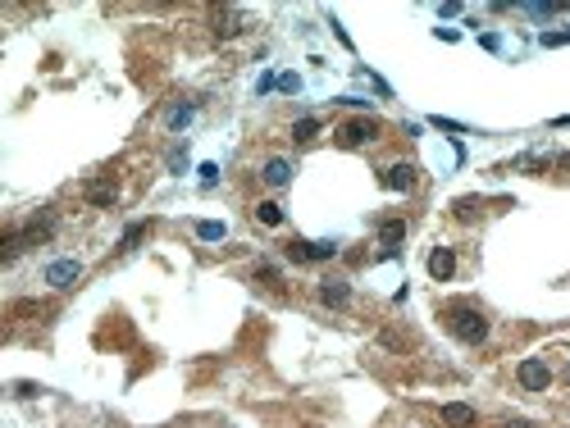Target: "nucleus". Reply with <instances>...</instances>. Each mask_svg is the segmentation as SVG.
Instances as JSON below:
<instances>
[{
	"label": "nucleus",
	"instance_id": "obj_1",
	"mask_svg": "<svg viewBox=\"0 0 570 428\" xmlns=\"http://www.w3.org/2000/svg\"><path fill=\"white\" fill-rule=\"evenodd\" d=\"M442 324H447V333L457 337V342H466V346H479L488 337V315L475 310V306H447L442 310Z\"/></svg>",
	"mask_w": 570,
	"mask_h": 428
},
{
	"label": "nucleus",
	"instance_id": "obj_2",
	"mask_svg": "<svg viewBox=\"0 0 570 428\" xmlns=\"http://www.w3.org/2000/svg\"><path fill=\"white\" fill-rule=\"evenodd\" d=\"M374 137H379V123L370 119V114H356V119H342L333 128V141L347 146V151H356V146H370Z\"/></svg>",
	"mask_w": 570,
	"mask_h": 428
},
{
	"label": "nucleus",
	"instance_id": "obj_3",
	"mask_svg": "<svg viewBox=\"0 0 570 428\" xmlns=\"http://www.w3.org/2000/svg\"><path fill=\"white\" fill-rule=\"evenodd\" d=\"M283 251H287V260H292V265H311V260H333V256H337V241H306V237H292Z\"/></svg>",
	"mask_w": 570,
	"mask_h": 428
},
{
	"label": "nucleus",
	"instance_id": "obj_4",
	"mask_svg": "<svg viewBox=\"0 0 570 428\" xmlns=\"http://www.w3.org/2000/svg\"><path fill=\"white\" fill-rule=\"evenodd\" d=\"M516 383L525 387V392H547V387H552V369H547V360H538V355L520 360V369H516Z\"/></svg>",
	"mask_w": 570,
	"mask_h": 428
},
{
	"label": "nucleus",
	"instance_id": "obj_5",
	"mask_svg": "<svg viewBox=\"0 0 570 428\" xmlns=\"http://www.w3.org/2000/svg\"><path fill=\"white\" fill-rule=\"evenodd\" d=\"M260 182H265V187H274V191H283L287 182H292V160H283V155L265 160V164H260Z\"/></svg>",
	"mask_w": 570,
	"mask_h": 428
},
{
	"label": "nucleus",
	"instance_id": "obj_6",
	"mask_svg": "<svg viewBox=\"0 0 570 428\" xmlns=\"http://www.w3.org/2000/svg\"><path fill=\"white\" fill-rule=\"evenodd\" d=\"M78 278H82L78 260H51V265H46V287H73Z\"/></svg>",
	"mask_w": 570,
	"mask_h": 428
},
{
	"label": "nucleus",
	"instance_id": "obj_7",
	"mask_svg": "<svg viewBox=\"0 0 570 428\" xmlns=\"http://www.w3.org/2000/svg\"><path fill=\"white\" fill-rule=\"evenodd\" d=\"M452 274H457V251H447V246H433V251H429V278L447 283Z\"/></svg>",
	"mask_w": 570,
	"mask_h": 428
},
{
	"label": "nucleus",
	"instance_id": "obj_8",
	"mask_svg": "<svg viewBox=\"0 0 570 428\" xmlns=\"http://www.w3.org/2000/svg\"><path fill=\"white\" fill-rule=\"evenodd\" d=\"M320 301L324 306H347V301H352V283H347V278H324L320 283Z\"/></svg>",
	"mask_w": 570,
	"mask_h": 428
},
{
	"label": "nucleus",
	"instance_id": "obj_9",
	"mask_svg": "<svg viewBox=\"0 0 570 428\" xmlns=\"http://www.w3.org/2000/svg\"><path fill=\"white\" fill-rule=\"evenodd\" d=\"M192 119H197V105H192V101H173L169 110H164V128H169V132H182Z\"/></svg>",
	"mask_w": 570,
	"mask_h": 428
},
{
	"label": "nucleus",
	"instance_id": "obj_10",
	"mask_svg": "<svg viewBox=\"0 0 570 428\" xmlns=\"http://www.w3.org/2000/svg\"><path fill=\"white\" fill-rule=\"evenodd\" d=\"M415 178H420V173H415V164H392V169L383 173V187H388V191H411Z\"/></svg>",
	"mask_w": 570,
	"mask_h": 428
},
{
	"label": "nucleus",
	"instance_id": "obj_11",
	"mask_svg": "<svg viewBox=\"0 0 570 428\" xmlns=\"http://www.w3.org/2000/svg\"><path fill=\"white\" fill-rule=\"evenodd\" d=\"M475 405H466V401H452V405H442V424L447 428H475Z\"/></svg>",
	"mask_w": 570,
	"mask_h": 428
},
{
	"label": "nucleus",
	"instance_id": "obj_12",
	"mask_svg": "<svg viewBox=\"0 0 570 428\" xmlns=\"http://www.w3.org/2000/svg\"><path fill=\"white\" fill-rule=\"evenodd\" d=\"M407 237V219H383L379 223V241H383V256H397V241Z\"/></svg>",
	"mask_w": 570,
	"mask_h": 428
},
{
	"label": "nucleus",
	"instance_id": "obj_13",
	"mask_svg": "<svg viewBox=\"0 0 570 428\" xmlns=\"http://www.w3.org/2000/svg\"><path fill=\"white\" fill-rule=\"evenodd\" d=\"M242 32V14L237 9H219L215 14V37H237Z\"/></svg>",
	"mask_w": 570,
	"mask_h": 428
},
{
	"label": "nucleus",
	"instance_id": "obj_14",
	"mask_svg": "<svg viewBox=\"0 0 570 428\" xmlns=\"http://www.w3.org/2000/svg\"><path fill=\"white\" fill-rule=\"evenodd\" d=\"M23 246H27V237L18 228H5V237H0V260H18L23 256Z\"/></svg>",
	"mask_w": 570,
	"mask_h": 428
},
{
	"label": "nucleus",
	"instance_id": "obj_15",
	"mask_svg": "<svg viewBox=\"0 0 570 428\" xmlns=\"http://www.w3.org/2000/svg\"><path fill=\"white\" fill-rule=\"evenodd\" d=\"M256 223H260V228H278V223H283V206H278V201H260V206H256Z\"/></svg>",
	"mask_w": 570,
	"mask_h": 428
},
{
	"label": "nucleus",
	"instance_id": "obj_16",
	"mask_svg": "<svg viewBox=\"0 0 570 428\" xmlns=\"http://www.w3.org/2000/svg\"><path fill=\"white\" fill-rule=\"evenodd\" d=\"M197 237H201V241H224V237H228V223H219V219H201V223H197Z\"/></svg>",
	"mask_w": 570,
	"mask_h": 428
},
{
	"label": "nucleus",
	"instance_id": "obj_17",
	"mask_svg": "<svg viewBox=\"0 0 570 428\" xmlns=\"http://www.w3.org/2000/svg\"><path fill=\"white\" fill-rule=\"evenodd\" d=\"M256 283L269 287V291H283V274H278L274 265H260V269H256Z\"/></svg>",
	"mask_w": 570,
	"mask_h": 428
},
{
	"label": "nucleus",
	"instance_id": "obj_18",
	"mask_svg": "<svg viewBox=\"0 0 570 428\" xmlns=\"http://www.w3.org/2000/svg\"><path fill=\"white\" fill-rule=\"evenodd\" d=\"M311 137H320V119H297L292 123V141H311Z\"/></svg>",
	"mask_w": 570,
	"mask_h": 428
},
{
	"label": "nucleus",
	"instance_id": "obj_19",
	"mask_svg": "<svg viewBox=\"0 0 570 428\" xmlns=\"http://www.w3.org/2000/svg\"><path fill=\"white\" fill-rule=\"evenodd\" d=\"M87 201H92V206H114V201H119V187H114V182H110V187H92Z\"/></svg>",
	"mask_w": 570,
	"mask_h": 428
},
{
	"label": "nucleus",
	"instance_id": "obj_20",
	"mask_svg": "<svg viewBox=\"0 0 570 428\" xmlns=\"http://www.w3.org/2000/svg\"><path fill=\"white\" fill-rule=\"evenodd\" d=\"M142 237H147V223H132V228H128V232L119 237V251H132V246H137Z\"/></svg>",
	"mask_w": 570,
	"mask_h": 428
},
{
	"label": "nucleus",
	"instance_id": "obj_21",
	"mask_svg": "<svg viewBox=\"0 0 570 428\" xmlns=\"http://www.w3.org/2000/svg\"><path fill=\"white\" fill-rule=\"evenodd\" d=\"M14 392L23 396V401H32V396H42V387H37V383H14Z\"/></svg>",
	"mask_w": 570,
	"mask_h": 428
},
{
	"label": "nucleus",
	"instance_id": "obj_22",
	"mask_svg": "<svg viewBox=\"0 0 570 428\" xmlns=\"http://www.w3.org/2000/svg\"><path fill=\"white\" fill-rule=\"evenodd\" d=\"M201 182H206V187H215V182H219V169H215V164H201Z\"/></svg>",
	"mask_w": 570,
	"mask_h": 428
},
{
	"label": "nucleus",
	"instance_id": "obj_23",
	"mask_svg": "<svg viewBox=\"0 0 570 428\" xmlns=\"http://www.w3.org/2000/svg\"><path fill=\"white\" fill-rule=\"evenodd\" d=\"M562 42H570V27L566 32H543V46H562Z\"/></svg>",
	"mask_w": 570,
	"mask_h": 428
},
{
	"label": "nucleus",
	"instance_id": "obj_24",
	"mask_svg": "<svg viewBox=\"0 0 570 428\" xmlns=\"http://www.w3.org/2000/svg\"><path fill=\"white\" fill-rule=\"evenodd\" d=\"M278 87H283V92H297V87H302V77H297V73H283V77H278Z\"/></svg>",
	"mask_w": 570,
	"mask_h": 428
},
{
	"label": "nucleus",
	"instance_id": "obj_25",
	"mask_svg": "<svg viewBox=\"0 0 570 428\" xmlns=\"http://www.w3.org/2000/svg\"><path fill=\"white\" fill-rule=\"evenodd\" d=\"M502 428H534V424H529V420H507Z\"/></svg>",
	"mask_w": 570,
	"mask_h": 428
},
{
	"label": "nucleus",
	"instance_id": "obj_26",
	"mask_svg": "<svg viewBox=\"0 0 570 428\" xmlns=\"http://www.w3.org/2000/svg\"><path fill=\"white\" fill-rule=\"evenodd\" d=\"M566 378H570V369H566Z\"/></svg>",
	"mask_w": 570,
	"mask_h": 428
}]
</instances>
